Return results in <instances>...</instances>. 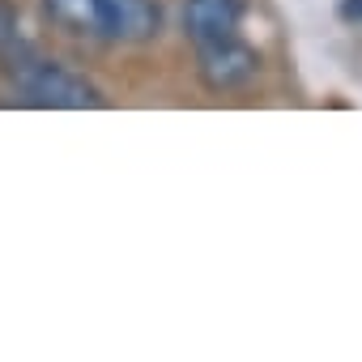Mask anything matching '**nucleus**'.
I'll list each match as a JSON object with an SVG mask.
<instances>
[{
  "instance_id": "obj_1",
  "label": "nucleus",
  "mask_w": 362,
  "mask_h": 362,
  "mask_svg": "<svg viewBox=\"0 0 362 362\" xmlns=\"http://www.w3.org/2000/svg\"><path fill=\"white\" fill-rule=\"evenodd\" d=\"M47 13L77 39L94 43H145L158 35L153 0H43Z\"/></svg>"
},
{
  "instance_id": "obj_2",
  "label": "nucleus",
  "mask_w": 362,
  "mask_h": 362,
  "mask_svg": "<svg viewBox=\"0 0 362 362\" xmlns=\"http://www.w3.org/2000/svg\"><path fill=\"white\" fill-rule=\"evenodd\" d=\"M18 86V94L30 107H52V111H86V107H103V94L94 90V81H86L81 73L64 69L60 60L39 56L30 43H18L9 56H0Z\"/></svg>"
},
{
  "instance_id": "obj_3",
  "label": "nucleus",
  "mask_w": 362,
  "mask_h": 362,
  "mask_svg": "<svg viewBox=\"0 0 362 362\" xmlns=\"http://www.w3.org/2000/svg\"><path fill=\"white\" fill-rule=\"evenodd\" d=\"M197 69H201V81L218 94H230V90H243L256 81L260 73V56L256 47H247L239 35L222 39V43H205L197 47Z\"/></svg>"
},
{
  "instance_id": "obj_4",
  "label": "nucleus",
  "mask_w": 362,
  "mask_h": 362,
  "mask_svg": "<svg viewBox=\"0 0 362 362\" xmlns=\"http://www.w3.org/2000/svg\"><path fill=\"white\" fill-rule=\"evenodd\" d=\"M239 22H243V0H188L184 5V30L197 47L239 35Z\"/></svg>"
},
{
  "instance_id": "obj_5",
  "label": "nucleus",
  "mask_w": 362,
  "mask_h": 362,
  "mask_svg": "<svg viewBox=\"0 0 362 362\" xmlns=\"http://www.w3.org/2000/svg\"><path fill=\"white\" fill-rule=\"evenodd\" d=\"M18 43H22V35H18V13H13L9 5H0V56H9Z\"/></svg>"
},
{
  "instance_id": "obj_6",
  "label": "nucleus",
  "mask_w": 362,
  "mask_h": 362,
  "mask_svg": "<svg viewBox=\"0 0 362 362\" xmlns=\"http://www.w3.org/2000/svg\"><path fill=\"white\" fill-rule=\"evenodd\" d=\"M337 13H341V22H354V26H362V0H341V5H337Z\"/></svg>"
}]
</instances>
